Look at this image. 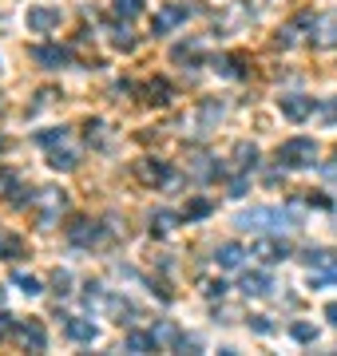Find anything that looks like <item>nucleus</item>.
Wrapping results in <instances>:
<instances>
[{
    "instance_id": "nucleus-18",
    "label": "nucleus",
    "mask_w": 337,
    "mask_h": 356,
    "mask_svg": "<svg viewBox=\"0 0 337 356\" xmlns=\"http://www.w3.org/2000/svg\"><path fill=\"white\" fill-rule=\"evenodd\" d=\"M48 166H52V170H76V166H79V154L52 147V154H48Z\"/></svg>"
},
{
    "instance_id": "nucleus-31",
    "label": "nucleus",
    "mask_w": 337,
    "mask_h": 356,
    "mask_svg": "<svg viewBox=\"0 0 337 356\" xmlns=\"http://www.w3.org/2000/svg\"><path fill=\"white\" fill-rule=\"evenodd\" d=\"M322 317H325V321H329V325L337 329V301H329V305L322 309Z\"/></svg>"
},
{
    "instance_id": "nucleus-9",
    "label": "nucleus",
    "mask_w": 337,
    "mask_h": 356,
    "mask_svg": "<svg viewBox=\"0 0 337 356\" xmlns=\"http://www.w3.org/2000/svg\"><path fill=\"white\" fill-rule=\"evenodd\" d=\"M13 332L28 344V348H32V353H44V348H48V332H44V325L32 321V317H28V321H13Z\"/></svg>"
},
{
    "instance_id": "nucleus-12",
    "label": "nucleus",
    "mask_w": 337,
    "mask_h": 356,
    "mask_svg": "<svg viewBox=\"0 0 337 356\" xmlns=\"http://www.w3.org/2000/svg\"><path fill=\"white\" fill-rule=\"evenodd\" d=\"M64 332L76 344H95L100 341V329H95L91 321H84V317H64Z\"/></svg>"
},
{
    "instance_id": "nucleus-10",
    "label": "nucleus",
    "mask_w": 337,
    "mask_h": 356,
    "mask_svg": "<svg viewBox=\"0 0 337 356\" xmlns=\"http://www.w3.org/2000/svg\"><path fill=\"white\" fill-rule=\"evenodd\" d=\"M191 4H163L159 8V16H155V32H171V28H179V24H187L191 20Z\"/></svg>"
},
{
    "instance_id": "nucleus-26",
    "label": "nucleus",
    "mask_w": 337,
    "mask_h": 356,
    "mask_svg": "<svg viewBox=\"0 0 337 356\" xmlns=\"http://www.w3.org/2000/svg\"><path fill=\"white\" fill-rule=\"evenodd\" d=\"M52 293H60V297H64V293H72V273H68V269H56V277H52Z\"/></svg>"
},
{
    "instance_id": "nucleus-5",
    "label": "nucleus",
    "mask_w": 337,
    "mask_h": 356,
    "mask_svg": "<svg viewBox=\"0 0 337 356\" xmlns=\"http://www.w3.org/2000/svg\"><path fill=\"white\" fill-rule=\"evenodd\" d=\"M250 254L262 257L266 266H278V261H285V257L294 254V245L285 242V238H258V242L250 245Z\"/></svg>"
},
{
    "instance_id": "nucleus-11",
    "label": "nucleus",
    "mask_w": 337,
    "mask_h": 356,
    "mask_svg": "<svg viewBox=\"0 0 337 356\" xmlns=\"http://www.w3.org/2000/svg\"><path fill=\"white\" fill-rule=\"evenodd\" d=\"M68 238L76 245H95L100 238H104V229H100V222H88V218H76L72 226H68Z\"/></svg>"
},
{
    "instance_id": "nucleus-8",
    "label": "nucleus",
    "mask_w": 337,
    "mask_h": 356,
    "mask_svg": "<svg viewBox=\"0 0 337 356\" xmlns=\"http://www.w3.org/2000/svg\"><path fill=\"white\" fill-rule=\"evenodd\" d=\"M278 111H282L290 123H301V119H310V115L318 111V99H310V95H282V99H278Z\"/></svg>"
},
{
    "instance_id": "nucleus-30",
    "label": "nucleus",
    "mask_w": 337,
    "mask_h": 356,
    "mask_svg": "<svg viewBox=\"0 0 337 356\" xmlns=\"http://www.w3.org/2000/svg\"><path fill=\"white\" fill-rule=\"evenodd\" d=\"M155 222H163V229H171L175 222H179V214H167V210H159V214H155Z\"/></svg>"
},
{
    "instance_id": "nucleus-15",
    "label": "nucleus",
    "mask_w": 337,
    "mask_h": 356,
    "mask_svg": "<svg viewBox=\"0 0 337 356\" xmlns=\"http://www.w3.org/2000/svg\"><path fill=\"white\" fill-rule=\"evenodd\" d=\"M270 289H274L270 273H258V269H254V273H246V277H242V293H246V297H266Z\"/></svg>"
},
{
    "instance_id": "nucleus-19",
    "label": "nucleus",
    "mask_w": 337,
    "mask_h": 356,
    "mask_svg": "<svg viewBox=\"0 0 337 356\" xmlns=\"http://www.w3.org/2000/svg\"><path fill=\"white\" fill-rule=\"evenodd\" d=\"M20 254H24V242L16 234H0V261H16Z\"/></svg>"
},
{
    "instance_id": "nucleus-14",
    "label": "nucleus",
    "mask_w": 337,
    "mask_h": 356,
    "mask_svg": "<svg viewBox=\"0 0 337 356\" xmlns=\"http://www.w3.org/2000/svg\"><path fill=\"white\" fill-rule=\"evenodd\" d=\"M242 257H246V250H242L238 242H222L219 250H214V261H219L222 269H238L242 266Z\"/></svg>"
},
{
    "instance_id": "nucleus-13",
    "label": "nucleus",
    "mask_w": 337,
    "mask_h": 356,
    "mask_svg": "<svg viewBox=\"0 0 337 356\" xmlns=\"http://www.w3.org/2000/svg\"><path fill=\"white\" fill-rule=\"evenodd\" d=\"M32 60L44 67H64V64H72V51L56 48V44H40V48H32Z\"/></svg>"
},
{
    "instance_id": "nucleus-28",
    "label": "nucleus",
    "mask_w": 337,
    "mask_h": 356,
    "mask_svg": "<svg viewBox=\"0 0 337 356\" xmlns=\"http://www.w3.org/2000/svg\"><path fill=\"white\" fill-rule=\"evenodd\" d=\"M203 289H207V297H222V293H226V285H222V281H207Z\"/></svg>"
},
{
    "instance_id": "nucleus-17",
    "label": "nucleus",
    "mask_w": 337,
    "mask_h": 356,
    "mask_svg": "<svg viewBox=\"0 0 337 356\" xmlns=\"http://www.w3.org/2000/svg\"><path fill=\"white\" fill-rule=\"evenodd\" d=\"M234 159H238V170H254V166H258V147H254V143H238V147H234Z\"/></svg>"
},
{
    "instance_id": "nucleus-21",
    "label": "nucleus",
    "mask_w": 337,
    "mask_h": 356,
    "mask_svg": "<svg viewBox=\"0 0 337 356\" xmlns=\"http://www.w3.org/2000/svg\"><path fill=\"white\" fill-rule=\"evenodd\" d=\"M306 266H318V269H337V257L329 250H306Z\"/></svg>"
},
{
    "instance_id": "nucleus-4",
    "label": "nucleus",
    "mask_w": 337,
    "mask_h": 356,
    "mask_svg": "<svg viewBox=\"0 0 337 356\" xmlns=\"http://www.w3.org/2000/svg\"><path fill=\"white\" fill-rule=\"evenodd\" d=\"M60 20H64V13L60 8H52V4H32L24 16L28 32H36V36H44V32H52V28H60Z\"/></svg>"
},
{
    "instance_id": "nucleus-32",
    "label": "nucleus",
    "mask_w": 337,
    "mask_h": 356,
    "mask_svg": "<svg viewBox=\"0 0 337 356\" xmlns=\"http://www.w3.org/2000/svg\"><path fill=\"white\" fill-rule=\"evenodd\" d=\"M8 332H13V317H8V313H0V341H4Z\"/></svg>"
},
{
    "instance_id": "nucleus-6",
    "label": "nucleus",
    "mask_w": 337,
    "mask_h": 356,
    "mask_svg": "<svg viewBox=\"0 0 337 356\" xmlns=\"http://www.w3.org/2000/svg\"><path fill=\"white\" fill-rule=\"evenodd\" d=\"M135 175H139V182H147V186H163V182L175 178V170H171V163H163V159H139V163H135Z\"/></svg>"
},
{
    "instance_id": "nucleus-24",
    "label": "nucleus",
    "mask_w": 337,
    "mask_h": 356,
    "mask_svg": "<svg viewBox=\"0 0 337 356\" xmlns=\"http://www.w3.org/2000/svg\"><path fill=\"white\" fill-rule=\"evenodd\" d=\"M290 337H294V341H301V344H313L318 341V329H313V325H290Z\"/></svg>"
},
{
    "instance_id": "nucleus-16",
    "label": "nucleus",
    "mask_w": 337,
    "mask_h": 356,
    "mask_svg": "<svg viewBox=\"0 0 337 356\" xmlns=\"http://www.w3.org/2000/svg\"><path fill=\"white\" fill-rule=\"evenodd\" d=\"M123 348L127 353H159V341H155V332H127Z\"/></svg>"
},
{
    "instance_id": "nucleus-20",
    "label": "nucleus",
    "mask_w": 337,
    "mask_h": 356,
    "mask_svg": "<svg viewBox=\"0 0 337 356\" xmlns=\"http://www.w3.org/2000/svg\"><path fill=\"white\" fill-rule=\"evenodd\" d=\"M143 4H147V0H111V13H116L119 20H135V16L143 13Z\"/></svg>"
},
{
    "instance_id": "nucleus-25",
    "label": "nucleus",
    "mask_w": 337,
    "mask_h": 356,
    "mask_svg": "<svg viewBox=\"0 0 337 356\" xmlns=\"http://www.w3.org/2000/svg\"><path fill=\"white\" fill-rule=\"evenodd\" d=\"M171 56H175L179 64H182V60H195V64H198V60H203V51H198V44H179V48L171 51Z\"/></svg>"
},
{
    "instance_id": "nucleus-22",
    "label": "nucleus",
    "mask_w": 337,
    "mask_h": 356,
    "mask_svg": "<svg viewBox=\"0 0 337 356\" xmlns=\"http://www.w3.org/2000/svg\"><path fill=\"white\" fill-rule=\"evenodd\" d=\"M36 143H40V147H48V151H52V147H64V143H68V131H64V127L40 131V135H36Z\"/></svg>"
},
{
    "instance_id": "nucleus-1",
    "label": "nucleus",
    "mask_w": 337,
    "mask_h": 356,
    "mask_svg": "<svg viewBox=\"0 0 337 356\" xmlns=\"http://www.w3.org/2000/svg\"><path fill=\"white\" fill-rule=\"evenodd\" d=\"M278 163L290 166V170H306V166L318 163V143H313V139H301V135L285 139L282 147H278Z\"/></svg>"
},
{
    "instance_id": "nucleus-33",
    "label": "nucleus",
    "mask_w": 337,
    "mask_h": 356,
    "mask_svg": "<svg viewBox=\"0 0 337 356\" xmlns=\"http://www.w3.org/2000/svg\"><path fill=\"white\" fill-rule=\"evenodd\" d=\"M325 119H329V123H337V99L325 103Z\"/></svg>"
},
{
    "instance_id": "nucleus-3",
    "label": "nucleus",
    "mask_w": 337,
    "mask_h": 356,
    "mask_svg": "<svg viewBox=\"0 0 337 356\" xmlns=\"http://www.w3.org/2000/svg\"><path fill=\"white\" fill-rule=\"evenodd\" d=\"M28 206H36V214H40V222H44V226H52L56 218L68 210V194H64V191H52V186H48V191H40Z\"/></svg>"
},
{
    "instance_id": "nucleus-29",
    "label": "nucleus",
    "mask_w": 337,
    "mask_h": 356,
    "mask_svg": "<svg viewBox=\"0 0 337 356\" xmlns=\"http://www.w3.org/2000/svg\"><path fill=\"white\" fill-rule=\"evenodd\" d=\"M250 329L254 332H270V317H250Z\"/></svg>"
},
{
    "instance_id": "nucleus-23",
    "label": "nucleus",
    "mask_w": 337,
    "mask_h": 356,
    "mask_svg": "<svg viewBox=\"0 0 337 356\" xmlns=\"http://www.w3.org/2000/svg\"><path fill=\"white\" fill-rule=\"evenodd\" d=\"M16 285H20V293H28V297H40V293H44V285H40L32 273H16Z\"/></svg>"
},
{
    "instance_id": "nucleus-27",
    "label": "nucleus",
    "mask_w": 337,
    "mask_h": 356,
    "mask_svg": "<svg viewBox=\"0 0 337 356\" xmlns=\"http://www.w3.org/2000/svg\"><path fill=\"white\" fill-rule=\"evenodd\" d=\"M210 214V202L207 198H195V202L187 206V218H207Z\"/></svg>"
},
{
    "instance_id": "nucleus-7",
    "label": "nucleus",
    "mask_w": 337,
    "mask_h": 356,
    "mask_svg": "<svg viewBox=\"0 0 337 356\" xmlns=\"http://www.w3.org/2000/svg\"><path fill=\"white\" fill-rule=\"evenodd\" d=\"M310 44L313 48H337V13H325L310 24Z\"/></svg>"
},
{
    "instance_id": "nucleus-2",
    "label": "nucleus",
    "mask_w": 337,
    "mask_h": 356,
    "mask_svg": "<svg viewBox=\"0 0 337 356\" xmlns=\"http://www.w3.org/2000/svg\"><path fill=\"white\" fill-rule=\"evenodd\" d=\"M294 218L285 214V210H278V206H254V210H246V214H238V226L242 229H282L290 226Z\"/></svg>"
}]
</instances>
